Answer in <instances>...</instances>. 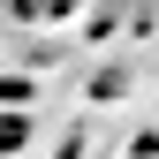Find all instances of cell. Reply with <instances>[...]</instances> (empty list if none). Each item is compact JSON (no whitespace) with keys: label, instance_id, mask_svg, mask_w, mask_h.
<instances>
[{"label":"cell","instance_id":"cell-1","mask_svg":"<svg viewBox=\"0 0 159 159\" xmlns=\"http://www.w3.org/2000/svg\"><path fill=\"white\" fill-rule=\"evenodd\" d=\"M76 0H8V15H23V23H61Z\"/></svg>","mask_w":159,"mask_h":159},{"label":"cell","instance_id":"cell-2","mask_svg":"<svg viewBox=\"0 0 159 159\" xmlns=\"http://www.w3.org/2000/svg\"><path fill=\"white\" fill-rule=\"evenodd\" d=\"M23 136H30V129H23V114H0V152H15Z\"/></svg>","mask_w":159,"mask_h":159}]
</instances>
